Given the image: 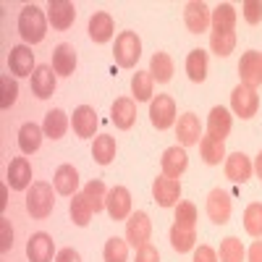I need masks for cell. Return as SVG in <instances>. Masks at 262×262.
I'll use <instances>...</instances> for the list:
<instances>
[{
  "instance_id": "obj_46",
  "label": "cell",
  "mask_w": 262,
  "mask_h": 262,
  "mask_svg": "<svg viewBox=\"0 0 262 262\" xmlns=\"http://www.w3.org/2000/svg\"><path fill=\"white\" fill-rule=\"evenodd\" d=\"M194 262H217V254H215V249L212 247H196L194 249Z\"/></svg>"
},
{
  "instance_id": "obj_15",
  "label": "cell",
  "mask_w": 262,
  "mask_h": 262,
  "mask_svg": "<svg viewBox=\"0 0 262 262\" xmlns=\"http://www.w3.org/2000/svg\"><path fill=\"white\" fill-rule=\"evenodd\" d=\"M238 76H242V84L257 90V84H262V53H244V58L238 60Z\"/></svg>"
},
{
  "instance_id": "obj_8",
  "label": "cell",
  "mask_w": 262,
  "mask_h": 262,
  "mask_svg": "<svg viewBox=\"0 0 262 262\" xmlns=\"http://www.w3.org/2000/svg\"><path fill=\"white\" fill-rule=\"evenodd\" d=\"M152 196L160 207H176L181 200V184L179 179H168V176H158L152 181Z\"/></svg>"
},
{
  "instance_id": "obj_38",
  "label": "cell",
  "mask_w": 262,
  "mask_h": 262,
  "mask_svg": "<svg viewBox=\"0 0 262 262\" xmlns=\"http://www.w3.org/2000/svg\"><path fill=\"white\" fill-rule=\"evenodd\" d=\"M244 228L249 236L262 238V202H252L244 210Z\"/></svg>"
},
{
  "instance_id": "obj_34",
  "label": "cell",
  "mask_w": 262,
  "mask_h": 262,
  "mask_svg": "<svg viewBox=\"0 0 262 262\" xmlns=\"http://www.w3.org/2000/svg\"><path fill=\"white\" fill-rule=\"evenodd\" d=\"M116 149H118V147H116V139L107 137V134H102V137H97L95 144H92V158H95L97 165H111L113 158H116Z\"/></svg>"
},
{
  "instance_id": "obj_39",
  "label": "cell",
  "mask_w": 262,
  "mask_h": 262,
  "mask_svg": "<svg viewBox=\"0 0 262 262\" xmlns=\"http://www.w3.org/2000/svg\"><path fill=\"white\" fill-rule=\"evenodd\" d=\"M102 257L105 262H126L128 259V242H123V238L113 236L105 242V249H102Z\"/></svg>"
},
{
  "instance_id": "obj_5",
  "label": "cell",
  "mask_w": 262,
  "mask_h": 262,
  "mask_svg": "<svg viewBox=\"0 0 262 262\" xmlns=\"http://www.w3.org/2000/svg\"><path fill=\"white\" fill-rule=\"evenodd\" d=\"M149 121L158 131H165L176 123V102L170 95H158L149 102Z\"/></svg>"
},
{
  "instance_id": "obj_11",
  "label": "cell",
  "mask_w": 262,
  "mask_h": 262,
  "mask_svg": "<svg viewBox=\"0 0 262 262\" xmlns=\"http://www.w3.org/2000/svg\"><path fill=\"white\" fill-rule=\"evenodd\" d=\"M231 194L223 189H212L207 194V217L217 226H226L228 217H231Z\"/></svg>"
},
{
  "instance_id": "obj_37",
  "label": "cell",
  "mask_w": 262,
  "mask_h": 262,
  "mask_svg": "<svg viewBox=\"0 0 262 262\" xmlns=\"http://www.w3.org/2000/svg\"><path fill=\"white\" fill-rule=\"evenodd\" d=\"M247 259V249L238 242L236 236H228L221 242V262H244Z\"/></svg>"
},
{
  "instance_id": "obj_48",
  "label": "cell",
  "mask_w": 262,
  "mask_h": 262,
  "mask_svg": "<svg viewBox=\"0 0 262 262\" xmlns=\"http://www.w3.org/2000/svg\"><path fill=\"white\" fill-rule=\"evenodd\" d=\"M247 259L249 262H262V242H254L247 252Z\"/></svg>"
},
{
  "instance_id": "obj_4",
  "label": "cell",
  "mask_w": 262,
  "mask_h": 262,
  "mask_svg": "<svg viewBox=\"0 0 262 262\" xmlns=\"http://www.w3.org/2000/svg\"><path fill=\"white\" fill-rule=\"evenodd\" d=\"M257 107H259V95H257L254 86L238 84L236 90L231 92V111L242 118V121L257 116Z\"/></svg>"
},
{
  "instance_id": "obj_12",
  "label": "cell",
  "mask_w": 262,
  "mask_h": 262,
  "mask_svg": "<svg viewBox=\"0 0 262 262\" xmlns=\"http://www.w3.org/2000/svg\"><path fill=\"white\" fill-rule=\"evenodd\" d=\"M254 173L252 160L244 155V152H233V155H226V179L233 184H247Z\"/></svg>"
},
{
  "instance_id": "obj_17",
  "label": "cell",
  "mask_w": 262,
  "mask_h": 262,
  "mask_svg": "<svg viewBox=\"0 0 262 262\" xmlns=\"http://www.w3.org/2000/svg\"><path fill=\"white\" fill-rule=\"evenodd\" d=\"M53 254H55V242H53V236H48V233L39 231L27 242L29 262H53Z\"/></svg>"
},
{
  "instance_id": "obj_28",
  "label": "cell",
  "mask_w": 262,
  "mask_h": 262,
  "mask_svg": "<svg viewBox=\"0 0 262 262\" xmlns=\"http://www.w3.org/2000/svg\"><path fill=\"white\" fill-rule=\"evenodd\" d=\"M149 74L158 84H168L173 79V58L163 50H158L155 55L149 58Z\"/></svg>"
},
{
  "instance_id": "obj_25",
  "label": "cell",
  "mask_w": 262,
  "mask_h": 262,
  "mask_svg": "<svg viewBox=\"0 0 262 262\" xmlns=\"http://www.w3.org/2000/svg\"><path fill=\"white\" fill-rule=\"evenodd\" d=\"M53 186H55V191L63 194V196H74L76 189H79V173H76V168L69 165V163L60 165V168L55 170V176H53Z\"/></svg>"
},
{
  "instance_id": "obj_32",
  "label": "cell",
  "mask_w": 262,
  "mask_h": 262,
  "mask_svg": "<svg viewBox=\"0 0 262 262\" xmlns=\"http://www.w3.org/2000/svg\"><path fill=\"white\" fill-rule=\"evenodd\" d=\"M69 212H71V221H74L79 228L90 226L92 215H95V210H92L90 200L84 196V191H76V194H74V200H71V207H69Z\"/></svg>"
},
{
  "instance_id": "obj_50",
  "label": "cell",
  "mask_w": 262,
  "mask_h": 262,
  "mask_svg": "<svg viewBox=\"0 0 262 262\" xmlns=\"http://www.w3.org/2000/svg\"><path fill=\"white\" fill-rule=\"evenodd\" d=\"M254 173H257V179L262 181V149H259V155H257V160H254Z\"/></svg>"
},
{
  "instance_id": "obj_43",
  "label": "cell",
  "mask_w": 262,
  "mask_h": 262,
  "mask_svg": "<svg viewBox=\"0 0 262 262\" xmlns=\"http://www.w3.org/2000/svg\"><path fill=\"white\" fill-rule=\"evenodd\" d=\"M242 11H244L247 24H259L262 21V0H247L242 6Z\"/></svg>"
},
{
  "instance_id": "obj_2",
  "label": "cell",
  "mask_w": 262,
  "mask_h": 262,
  "mask_svg": "<svg viewBox=\"0 0 262 262\" xmlns=\"http://www.w3.org/2000/svg\"><path fill=\"white\" fill-rule=\"evenodd\" d=\"M53 207H55L53 186L45 184V181H34L27 191V212L34 217V221H45V217H50Z\"/></svg>"
},
{
  "instance_id": "obj_49",
  "label": "cell",
  "mask_w": 262,
  "mask_h": 262,
  "mask_svg": "<svg viewBox=\"0 0 262 262\" xmlns=\"http://www.w3.org/2000/svg\"><path fill=\"white\" fill-rule=\"evenodd\" d=\"M6 196H8V184H3V186H0V210H6V205H8V200H6Z\"/></svg>"
},
{
  "instance_id": "obj_29",
  "label": "cell",
  "mask_w": 262,
  "mask_h": 262,
  "mask_svg": "<svg viewBox=\"0 0 262 262\" xmlns=\"http://www.w3.org/2000/svg\"><path fill=\"white\" fill-rule=\"evenodd\" d=\"M186 74L194 84H202L207 79V53L202 48H196L186 55Z\"/></svg>"
},
{
  "instance_id": "obj_6",
  "label": "cell",
  "mask_w": 262,
  "mask_h": 262,
  "mask_svg": "<svg viewBox=\"0 0 262 262\" xmlns=\"http://www.w3.org/2000/svg\"><path fill=\"white\" fill-rule=\"evenodd\" d=\"M149 236H152V221H149V215L147 212H131L128 215V221H126V242L131 247H144L149 244Z\"/></svg>"
},
{
  "instance_id": "obj_9",
  "label": "cell",
  "mask_w": 262,
  "mask_h": 262,
  "mask_svg": "<svg viewBox=\"0 0 262 262\" xmlns=\"http://www.w3.org/2000/svg\"><path fill=\"white\" fill-rule=\"evenodd\" d=\"M105 210L113 221H128L131 215V194L126 186H113L107 189V196H105Z\"/></svg>"
},
{
  "instance_id": "obj_40",
  "label": "cell",
  "mask_w": 262,
  "mask_h": 262,
  "mask_svg": "<svg viewBox=\"0 0 262 262\" xmlns=\"http://www.w3.org/2000/svg\"><path fill=\"white\" fill-rule=\"evenodd\" d=\"M84 196L90 200V205H92V210H95V215L100 212V210H105V196H107V189H105V184L100 181V179H95V181H90L84 189Z\"/></svg>"
},
{
  "instance_id": "obj_24",
  "label": "cell",
  "mask_w": 262,
  "mask_h": 262,
  "mask_svg": "<svg viewBox=\"0 0 262 262\" xmlns=\"http://www.w3.org/2000/svg\"><path fill=\"white\" fill-rule=\"evenodd\" d=\"M113 32H116V27H113L111 13H105V11L92 13V18H90V37H92V42L105 45V42H111Z\"/></svg>"
},
{
  "instance_id": "obj_36",
  "label": "cell",
  "mask_w": 262,
  "mask_h": 262,
  "mask_svg": "<svg viewBox=\"0 0 262 262\" xmlns=\"http://www.w3.org/2000/svg\"><path fill=\"white\" fill-rule=\"evenodd\" d=\"M210 48L217 58H228L236 48V32H212L210 34Z\"/></svg>"
},
{
  "instance_id": "obj_42",
  "label": "cell",
  "mask_w": 262,
  "mask_h": 262,
  "mask_svg": "<svg viewBox=\"0 0 262 262\" xmlns=\"http://www.w3.org/2000/svg\"><path fill=\"white\" fill-rule=\"evenodd\" d=\"M176 223H179V226L196 228V207H194L191 202H179V205H176Z\"/></svg>"
},
{
  "instance_id": "obj_45",
  "label": "cell",
  "mask_w": 262,
  "mask_h": 262,
  "mask_svg": "<svg viewBox=\"0 0 262 262\" xmlns=\"http://www.w3.org/2000/svg\"><path fill=\"white\" fill-rule=\"evenodd\" d=\"M134 262H160V254H158V249L152 244H144V247L137 249V259Z\"/></svg>"
},
{
  "instance_id": "obj_20",
  "label": "cell",
  "mask_w": 262,
  "mask_h": 262,
  "mask_svg": "<svg viewBox=\"0 0 262 262\" xmlns=\"http://www.w3.org/2000/svg\"><path fill=\"white\" fill-rule=\"evenodd\" d=\"M111 121L121 131L131 128V126H134V121H137V102L131 100V97H118L113 102V107H111Z\"/></svg>"
},
{
  "instance_id": "obj_7",
  "label": "cell",
  "mask_w": 262,
  "mask_h": 262,
  "mask_svg": "<svg viewBox=\"0 0 262 262\" xmlns=\"http://www.w3.org/2000/svg\"><path fill=\"white\" fill-rule=\"evenodd\" d=\"M76 21V6L69 0H50L48 3V24H53V29L66 32L71 29Z\"/></svg>"
},
{
  "instance_id": "obj_47",
  "label": "cell",
  "mask_w": 262,
  "mask_h": 262,
  "mask_svg": "<svg viewBox=\"0 0 262 262\" xmlns=\"http://www.w3.org/2000/svg\"><path fill=\"white\" fill-rule=\"evenodd\" d=\"M55 262H81V254L76 249H71V247H66V249H60L55 254Z\"/></svg>"
},
{
  "instance_id": "obj_33",
  "label": "cell",
  "mask_w": 262,
  "mask_h": 262,
  "mask_svg": "<svg viewBox=\"0 0 262 262\" xmlns=\"http://www.w3.org/2000/svg\"><path fill=\"white\" fill-rule=\"evenodd\" d=\"M42 131H45V137H48V139H60L66 131H69V116H66L60 107H55V111H50V113L45 116Z\"/></svg>"
},
{
  "instance_id": "obj_30",
  "label": "cell",
  "mask_w": 262,
  "mask_h": 262,
  "mask_svg": "<svg viewBox=\"0 0 262 262\" xmlns=\"http://www.w3.org/2000/svg\"><path fill=\"white\" fill-rule=\"evenodd\" d=\"M152 90H155V79L149 71H137L131 76V95L137 102H152Z\"/></svg>"
},
{
  "instance_id": "obj_14",
  "label": "cell",
  "mask_w": 262,
  "mask_h": 262,
  "mask_svg": "<svg viewBox=\"0 0 262 262\" xmlns=\"http://www.w3.org/2000/svg\"><path fill=\"white\" fill-rule=\"evenodd\" d=\"M8 69L13 76H32L34 74V53L29 45H16L8 53Z\"/></svg>"
},
{
  "instance_id": "obj_19",
  "label": "cell",
  "mask_w": 262,
  "mask_h": 262,
  "mask_svg": "<svg viewBox=\"0 0 262 262\" xmlns=\"http://www.w3.org/2000/svg\"><path fill=\"white\" fill-rule=\"evenodd\" d=\"M176 137L181 142V147H191L202 142V123L194 113H184L176 123Z\"/></svg>"
},
{
  "instance_id": "obj_44",
  "label": "cell",
  "mask_w": 262,
  "mask_h": 262,
  "mask_svg": "<svg viewBox=\"0 0 262 262\" xmlns=\"http://www.w3.org/2000/svg\"><path fill=\"white\" fill-rule=\"evenodd\" d=\"M13 247V231L8 217H0V252H8Z\"/></svg>"
},
{
  "instance_id": "obj_35",
  "label": "cell",
  "mask_w": 262,
  "mask_h": 262,
  "mask_svg": "<svg viewBox=\"0 0 262 262\" xmlns=\"http://www.w3.org/2000/svg\"><path fill=\"white\" fill-rule=\"evenodd\" d=\"M200 152H202V160L207 165H221V160L226 158V144L221 139H215V137H202L200 142Z\"/></svg>"
},
{
  "instance_id": "obj_1",
  "label": "cell",
  "mask_w": 262,
  "mask_h": 262,
  "mask_svg": "<svg viewBox=\"0 0 262 262\" xmlns=\"http://www.w3.org/2000/svg\"><path fill=\"white\" fill-rule=\"evenodd\" d=\"M18 34L27 45H37L48 34V16L39 11V6H24L18 13Z\"/></svg>"
},
{
  "instance_id": "obj_27",
  "label": "cell",
  "mask_w": 262,
  "mask_h": 262,
  "mask_svg": "<svg viewBox=\"0 0 262 262\" xmlns=\"http://www.w3.org/2000/svg\"><path fill=\"white\" fill-rule=\"evenodd\" d=\"M194 244H196V228L179 226V223H173V226H170V247L176 249L179 254L191 252Z\"/></svg>"
},
{
  "instance_id": "obj_41",
  "label": "cell",
  "mask_w": 262,
  "mask_h": 262,
  "mask_svg": "<svg viewBox=\"0 0 262 262\" xmlns=\"http://www.w3.org/2000/svg\"><path fill=\"white\" fill-rule=\"evenodd\" d=\"M16 97H18V84H16V79H11L6 74L3 79H0V107L8 111V107L16 102Z\"/></svg>"
},
{
  "instance_id": "obj_16",
  "label": "cell",
  "mask_w": 262,
  "mask_h": 262,
  "mask_svg": "<svg viewBox=\"0 0 262 262\" xmlns=\"http://www.w3.org/2000/svg\"><path fill=\"white\" fill-rule=\"evenodd\" d=\"M160 165H163V176L168 179H179L181 173L189 168V155H186V149L184 147H168L163 152V158H160Z\"/></svg>"
},
{
  "instance_id": "obj_23",
  "label": "cell",
  "mask_w": 262,
  "mask_h": 262,
  "mask_svg": "<svg viewBox=\"0 0 262 262\" xmlns=\"http://www.w3.org/2000/svg\"><path fill=\"white\" fill-rule=\"evenodd\" d=\"M76 69V50L69 42H60V45L53 50V71L58 76H71Z\"/></svg>"
},
{
  "instance_id": "obj_26",
  "label": "cell",
  "mask_w": 262,
  "mask_h": 262,
  "mask_svg": "<svg viewBox=\"0 0 262 262\" xmlns=\"http://www.w3.org/2000/svg\"><path fill=\"white\" fill-rule=\"evenodd\" d=\"M42 137H45V131H42V126H37V123H24L18 128V149L24 152V155H32V152H37L39 149V144H42Z\"/></svg>"
},
{
  "instance_id": "obj_10",
  "label": "cell",
  "mask_w": 262,
  "mask_h": 262,
  "mask_svg": "<svg viewBox=\"0 0 262 262\" xmlns=\"http://www.w3.org/2000/svg\"><path fill=\"white\" fill-rule=\"evenodd\" d=\"M210 18H212V11L207 8V3H202V0H191V3H186L184 24H186V29L191 34H202L210 27Z\"/></svg>"
},
{
  "instance_id": "obj_3",
  "label": "cell",
  "mask_w": 262,
  "mask_h": 262,
  "mask_svg": "<svg viewBox=\"0 0 262 262\" xmlns=\"http://www.w3.org/2000/svg\"><path fill=\"white\" fill-rule=\"evenodd\" d=\"M113 58L121 69H134L137 60L142 58V39L137 37V32H121L116 37Z\"/></svg>"
},
{
  "instance_id": "obj_31",
  "label": "cell",
  "mask_w": 262,
  "mask_h": 262,
  "mask_svg": "<svg viewBox=\"0 0 262 262\" xmlns=\"http://www.w3.org/2000/svg\"><path fill=\"white\" fill-rule=\"evenodd\" d=\"M210 27H212V32H233L236 29V8L231 3H221L212 11Z\"/></svg>"
},
{
  "instance_id": "obj_22",
  "label": "cell",
  "mask_w": 262,
  "mask_h": 262,
  "mask_svg": "<svg viewBox=\"0 0 262 262\" xmlns=\"http://www.w3.org/2000/svg\"><path fill=\"white\" fill-rule=\"evenodd\" d=\"M32 92L39 100H48L55 92V71L53 66H37L34 74H32Z\"/></svg>"
},
{
  "instance_id": "obj_13",
  "label": "cell",
  "mask_w": 262,
  "mask_h": 262,
  "mask_svg": "<svg viewBox=\"0 0 262 262\" xmlns=\"http://www.w3.org/2000/svg\"><path fill=\"white\" fill-rule=\"evenodd\" d=\"M97 113H95V107L90 105H79L76 111H74V118H71V126H74V134L79 139H92L95 137V131H97Z\"/></svg>"
},
{
  "instance_id": "obj_21",
  "label": "cell",
  "mask_w": 262,
  "mask_h": 262,
  "mask_svg": "<svg viewBox=\"0 0 262 262\" xmlns=\"http://www.w3.org/2000/svg\"><path fill=\"white\" fill-rule=\"evenodd\" d=\"M231 126H233V116L226 111V107L215 105L212 111H210V116H207V134L223 142L231 134Z\"/></svg>"
},
{
  "instance_id": "obj_18",
  "label": "cell",
  "mask_w": 262,
  "mask_h": 262,
  "mask_svg": "<svg viewBox=\"0 0 262 262\" xmlns=\"http://www.w3.org/2000/svg\"><path fill=\"white\" fill-rule=\"evenodd\" d=\"M8 186L13 191H29L32 186V165L27 158H13L8 165Z\"/></svg>"
}]
</instances>
